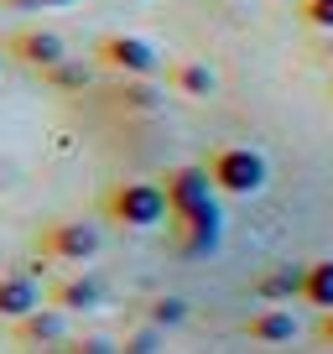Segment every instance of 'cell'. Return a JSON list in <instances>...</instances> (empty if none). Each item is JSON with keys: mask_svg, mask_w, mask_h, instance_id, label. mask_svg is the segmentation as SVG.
Returning <instances> with one entry per match:
<instances>
[{"mask_svg": "<svg viewBox=\"0 0 333 354\" xmlns=\"http://www.w3.org/2000/svg\"><path fill=\"white\" fill-rule=\"evenodd\" d=\"M302 287H307V266H276V271H266V277L256 281V297L271 302V308H281L287 297H302Z\"/></svg>", "mask_w": 333, "mask_h": 354, "instance_id": "11", "label": "cell"}, {"mask_svg": "<svg viewBox=\"0 0 333 354\" xmlns=\"http://www.w3.org/2000/svg\"><path fill=\"white\" fill-rule=\"evenodd\" d=\"M11 6H21V11H37V6H78V0H11Z\"/></svg>", "mask_w": 333, "mask_h": 354, "instance_id": "21", "label": "cell"}, {"mask_svg": "<svg viewBox=\"0 0 333 354\" xmlns=\"http://www.w3.org/2000/svg\"><path fill=\"white\" fill-rule=\"evenodd\" d=\"M302 302H312L318 313H333V255L307 266V287H302Z\"/></svg>", "mask_w": 333, "mask_h": 354, "instance_id": "13", "label": "cell"}, {"mask_svg": "<svg viewBox=\"0 0 333 354\" xmlns=\"http://www.w3.org/2000/svg\"><path fill=\"white\" fill-rule=\"evenodd\" d=\"M292 6H307V0H292Z\"/></svg>", "mask_w": 333, "mask_h": 354, "instance_id": "23", "label": "cell"}, {"mask_svg": "<svg viewBox=\"0 0 333 354\" xmlns=\"http://www.w3.org/2000/svg\"><path fill=\"white\" fill-rule=\"evenodd\" d=\"M16 339H21L26 349H57V344L68 339V313L63 308H37L32 318L16 323Z\"/></svg>", "mask_w": 333, "mask_h": 354, "instance_id": "7", "label": "cell"}, {"mask_svg": "<svg viewBox=\"0 0 333 354\" xmlns=\"http://www.w3.org/2000/svg\"><path fill=\"white\" fill-rule=\"evenodd\" d=\"M42 78L53 88H84V84H89V68H84V63H57L53 73H42Z\"/></svg>", "mask_w": 333, "mask_h": 354, "instance_id": "17", "label": "cell"}, {"mask_svg": "<svg viewBox=\"0 0 333 354\" xmlns=\"http://www.w3.org/2000/svg\"><path fill=\"white\" fill-rule=\"evenodd\" d=\"M219 234H224L219 209L193 214V219H178V245H182V255H193V261H203V255L219 250Z\"/></svg>", "mask_w": 333, "mask_h": 354, "instance_id": "9", "label": "cell"}, {"mask_svg": "<svg viewBox=\"0 0 333 354\" xmlns=\"http://www.w3.org/2000/svg\"><path fill=\"white\" fill-rule=\"evenodd\" d=\"M172 88H182L188 100H209L213 88H219V78H213L209 63H178L172 68Z\"/></svg>", "mask_w": 333, "mask_h": 354, "instance_id": "14", "label": "cell"}, {"mask_svg": "<svg viewBox=\"0 0 333 354\" xmlns=\"http://www.w3.org/2000/svg\"><path fill=\"white\" fill-rule=\"evenodd\" d=\"M318 339H323V344H333V313H323V323H318Z\"/></svg>", "mask_w": 333, "mask_h": 354, "instance_id": "22", "label": "cell"}, {"mask_svg": "<svg viewBox=\"0 0 333 354\" xmlns=\"http://www.w3.org/2000/svg\"><path fill=\"white\" fill-rule=\"evenodd\" d=\"M42 255L47 261H68V266H84L99 255V230L84 219H63L53 230H42Z\"/></svg>", "mask_w": 333, "mask_h": 354, "instance_id": "5", "label": "cell"}, {"mask_svg": "<svg viewBox=\"0 0 333 354\" xmlns=\"http://www.w3.org/2000/svg\"><path fill=\"white\" fill-rule=\"evenodd\" d=\"M94 57H99L104 68H115V73H125V78H146V73L162 68V53H156L146 37H135V32L99 37V42H94Z\"/></svg>", "mask_w": 333, "mask_h": 354, "instance_id": "3", "label": "cell"}, {"mask_svg": "<svg viewBox=\"0 0 333 354\" xmlns=\"http://www.w3.org/2000/svg\"><path fill=\"white\" fill-rule=\"evenodd\" d=\"M302 16H307L318 32H333V0H307V6H302Z\"/></svg>", "mask_w": 333, "mask_h": 354, "instance_id": "20", "label": "cell"}, {"mask_svg": "<svg viewBox=\"0 0 333 354\" xmlns=\"http://www.w3.org/2000/svg\"><path fill=\"white\" fill-rule=\"evenodd\" d=\"M166 203H172V224L178 219H193V214H209V209H219L213 203V177H209V167H172L166 172Z\"/></svg>", "mask_w": 333, "mask_h": 354, "instance_id": "4", "label": "cell"}, {"mask_svg": "<svg viewBox=\"0 0 333 354\" xmlns=\"http://www.w3.org/2000/svg\"><path fill=\"white\" fill-rule=\"evenodd\" d=\"M68 354H120V344L104 339V333H84V339L68 344Z\"/></svg>", "mask_w": 333, "mask_h": 354, "instance_id": "18", "label": "cell"}, {"mask_svg": "<svg viewBox=\"0 0 333 354\" xmlns=\"http://www.w3.org/2000/svg\"><path fill=\"white\" fill-rule=\"evenodd\" d=\"M99 302H104L99 277H68V281L53 287V308H63V313H94Z\"/></svg>", "mask_w": 333, "mask_h": 354, "instance_id": "10", "label": "cell"}, {"mask_svg": "<svg viewBox=\"0 0 333 354\" xmlns=\"http://www.w3.org/2000/svg\"><path fill=\"white\" fill-rule=\"evenodd\" d=\"M209 177H213V188L229 193V198H250V193L266 188V156L256 151V146H219V151L209 156Z\"/></svg>", "mask_w": 333, "mask_h": 354, "instance_id": "2", "label": "cell"}, {"mask_svg": "<svg viewBox=\"0 0 333 354\" xmlns=\"http://www.w3.org/2000/svg\"><path fill=\"white\" fill-rule=\"evenodd\" d=\"M104 214H110L120 230H156L162 219H172V203H166L162 183H120L104 198Z\"/></svg>", "mask_w": 333, "mask_h": 354, "instance_id": "1", "label": "cell"}, {"mask_svg": "<svg viewBox=\"0 0 333 354\" xmlns=\"http://www.w3.org/2000/svg\"><path fill=\"white\" fill-rule=\"evenodd\" d=\"M120 104L125 110H156L162 94H156L151 84H141V78H131V84H120Z\"/></svg>", "mask_w": 333, "mask_h": 354, "instance_id": "15", "label": "cell"}, {"mask_svg": "<svg viewBox=\"0 0 333 354\" xmlns=\"http://www.w3.org/2000/svg\"><path fill=\"white\" fill-rule=\"evenodd\" d=\"M42 308V287H37L26 271H11V277H0V318L6 323H21Z\"/></svg>", "mask_w": 333, "mask_h": 354, "instance_id": "8", "label": "cell"}, {"mask_svg": "<svg viewBox=\"0 0 333 354\" xmlns=\"http://www.w3.org/2000/svg\"><path fill=\"white\" fill-rule=\"evenodd\" d=\"M6 47H11V57H16V63L42 68V73H53L57 63H68V42H63L57 32H42V26H32V32H16Z\"/></svg>", "mask_w": 333, "mask_h": 354, "instance_id": "6", "label": "cell"}, {"mask_svg": "<svg viewBox=\"0 0 333 354\" xmlns=\"http://www.w3.org/2000/svg\"><path fill=\"white\" fill-rule=\"evenodd\" d=\"M182 318H188V302L182 297H156L151 302V328H178Z\"/></svg>", "mask_w": 333, "mask_h": 354, "instance_id": "16", "label": "cell"}, {"mask_svg": "<svg viewBox=\"0 0 333 354\" xmlns=\"http://www.w3.org/2000/svg\"><path fill=\"white\" fill-rule=\"evenodd\" d=\"M156 344H162V328H141L120 344V354H156Z\"/></svg>", "mask_w": 333, "mask_h": 354, "instance_id": "19", "label": "cell"}, {"mask_svg": "<svg viewBox=\"0 0 333 354\" xmlns=\"http://www.w3.org/2000/svg\"><path fill=\"white\" fill-rule=\"evenodd\" d=\"M245 333L256 344H292L297 339V318H292V308H260L256 318L245 323Z\"/></svg>", "mask_w": 333, "mask_h": 354, "instance_id": "12", "label": "cell"}]
</instances>
